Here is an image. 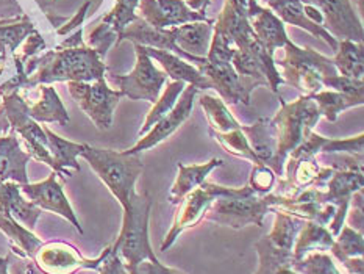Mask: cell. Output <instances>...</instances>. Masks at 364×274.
Here are the masks:
<instances>
[{
    "label": "cell",
    "instance_id": "obj_18",
    "mask_svg": "<svg viewBox=\"0 0 364 274\" xmlns=\"http://www.w3.org/2000/svg\"><path fill=\"white\" fill-rule=\"evenodd\" d=\"M138 4L139 0H117L113 10L104 16L99 26L91 31L90 44L92 49L99 52L102 58L105 57L109 47L121 35V31L129 23L138 19V16L134 14Z\"/></svg>",
    "mask_w": 364,
    "mask_h": 274
},
{
    "label": "cell",
    "instance_id": "obj_21",
    "mask_svg": "<svg viewBox=\"0 0 364 274\" xmlns=\"http://www.w3.org/2000/svg\"><path fill=\"white\" fill-rule=\"evenodd\" d=\"M28 152H23L14 130L10 135L0 137V184L11 180L19 185L28 184L27 164Z\"/></svg>",
    "mask_w": 364,
    "mask_h": 274
},
{
    "label": "cell",
    "instance_id": "obj_27",
    "mask_svg": "<svg viewBox=\"0 0 364 274\" xmlns=\"http://www.w3.org/2000/svg\"><path fill=\"white\" fill-rule=\"evenodd\" d=\"M39 99L35 104H28V115L36 122H58L68 125L69 115L66 107L52 85H38Z\"/></svg>",
    "mask_w": 364,
    "mask_h": 274
},
{
    "label": "cell",
    "instance_id": "obj_41",
    "mask_svg": "<svg viewBox=\"0 0 364 274\" xmlns=\"http://www.w3.org/2000/svg\"><path fill=\"white\" fill-rule=\"evenodd\" d=\"M277 185V176L275 172L266 167V164H255L252 169L250 174V184L249 186L252 188V191L259 196H264L267 193H271Z\"/></svg>",
    "mask_w": 364,
    "mask_h": 274
},
{
    "label": "cell",
    "instance_id": "obj_49",
    "mask_svg": "<svg viewBox=\"0 0 364 274\" xmlns=\"http://www.w3.org/2000/svg\"><path fill=\"white\" fill-rule=\"evenodd\" d=\"M227 2L235 8V11L238 13V14L247 16V4H249V0H227ZM247 18H249V16H247Z\"/></svg>",
    "mask_w": 364,
    "mask_h": 274
},
{
    "label": "cell",
    "instance_id": "obj_3",
    "mask_svg": "<svg viewBox=\"0 0 364 274\" xmlns=\"http://www.w3.org/2000/svg\"><path fill=\"white\" fill-rule=\"evenodd\" d=\"M280 104L279 113L272 117L277 130V155L272 171L279 177L283 176L288 155L306 139L321 117L319 108L310 96H300L292 104H287L280 98Z\"/></svg>",
    "mask_w": 364,
    "mask_h": 274
},
{
    "label": "cell",
    "instance_id": "obj_32",
    "mask_svg": "<svg viewBox=\"0 0 364 274\" xmlns=\"http://www.w3.org/2000/svg\"><path fill=\"white\" fill-rule=\"evenodd\" d=\"M318 105L321 116H326L330 122H335L338 115L346 108L363 105L364 96L358 94H347L339 91H319L310 96Z\"/></svg>",
    "mask_w": 364,
    "mask_h": 274
},
{
    "label": "cell",
    "instance_id": "obj_48",
    "mask_svg": "<svg viewBox=\"0 0 364 274\" xmlns=\"http://www.w3.org/2000/svg\"><path fill=\"white\" fill-rule=\"evenodd\" d=\"M343 266L349 274H363V258L353 257L343 262Z\"/></svg>",
    "mask_w": 364,
    "mask_h": 274
},
{
    "label": "cell",
    "instance_id": "obj_51",
    "mask_svg": "<svg viewBox=\"0 0 364 274\" xmlns=\"http://www.w3.org/2000/svg\"><path fill=\"white\" fill-rule=\"evenodd\" d=\"M10 255L0 257V274H10Z\"/></svg>",
    "mask_w": 364,
    "mask_h": 274
},
{
    "label": "cell",
    "instance_id": "obj_10",
    "mask_svg": "<svg viewBox=\"0 0 364 274\" xmlns=\"http://www.w3.org/2000/svg\"><path fill=\"white\" fill-rule=\"evenodd\" d=\"M112 251V246L104 249L97 258H85L78 249L65 241L43 243L33 257L35 266L43 274H75L80 270H99L102 262Z\"/></svg>",
    "mask_w": 364,
    "mask_h": 274
},
{
    "label": "cell",
    "instance_id": "obj_1",
    "mask_svg": "<svg viewBox=\"0 0 364 274\" xmlns=\"http://www.w3.org/2000/svg\"><path fill=\"white\" fill-rule=\"evenodd\" d=\"M83 28L66 38L57 49L31 57L23 65L27 88L53 82H96L104 78L107 66L96 49L83 44Z\"/></svg>",
    "mask_w": 364,
    "mask_h": 274
},
{
    "label": "cell",
    "instance_id": "obj_43",
    "mask_svg": "<svg viewBox=\"0 0 364 274\" xmlns=\"http://www.w3.org/2000/svg\"><path fill=\"white\" fill-rule=\"evenodd\" d=\"M46 51V43L43 36L38 31H31V33L26 38V41L22 44V49L19 53H13V58L19 60L22 65H26V61L31 57H36L39 52Z\"/></svg>",
    "mask_w": 364,
    "mask_h": 274
},
{
    "label": "cell",
    "instance_id": "obj_55",
    "mask_svg": "<svg viewBox=\"0 0 364 274\" xmlns=\"http://www.w3.org/2000/svg\"><path fill=\"white\" fill-rule=\"evenodd\" d=\"M255 2H258V0H255Z\"/></svg>",
    "mask_w": 364,
    "mask_h": 274
},
{
    "label": "cell",
    "instance_id": "obj_34",
    "mask_svg": "<svg viewBox=\"0 0 364 274\" xmlns=\"http://www.w3.org/2000/svg\"><path fill=\"white\" fill-rule=\"evenodd\" d=\"M200 105L205 110V115L208 117L213 132L227 133L240 129V122L235 120L233 115L228 112L227 104L219 98L210 96V94H202Z\"/></svg>",
    "mask_w": 364,
    "mask_h": 274
},
{
    "label": "cell",
    "instance_id": "obj_37",
    "mask_svg": "<svg viewBox=\"0 0 364 274\" xmlns=\"http://www.w3.org/2000/svg\"><path fill=\"white\" fill-rule=\"evenodd\" d=\"M255 246L259 255V268L257 274H275L277 268H280V266H284V265L292 266V263L296 262L292 253L274 248L271 243L267 241L266 237L261 238Z\"/></svg>",
    "mask_w": 364,
    "mask_h": 274
},
{
    "label": "cell",
    "instance_id": "obj_25",
    "mask_svg": "<svg viewBox=\"0 0 364 274\" xmlns=\"http://www.w3.org/2000/svg\"><path fill=\"white\" fill-rule=\"evenodd\" d=\"M177 167L178 176L169 193V202L173 204V206H178L188 193H191L194 188L202 185L213 169L224 167V160L213 159L208 163L193 164V167H185L183 163H177Z\"/></svg>",
    "mask_w": 364,
    "mask_h": 274
},
{
    "label": "cell",
    "instance_id": "obj_31",
    "mask_svg": "<svg viewBox=\"0 0 364 274\" xmlns=\"http://www.w3.org/2000/svg\"><path fill=\"white\" fill-rule=\"evenodd\" d=\"M272 211L275 214L274 229L266 238L274 248L292 253V246H294L297 233L300 232V229H302L305 224V219L288 215L280 210L272 209Z\"/></svg>",
    "mask_w": 364,
    "mask_h": 274
},
{
    "label": "cell",
    "instance_id": "obj_5",
    "mask_svg": "<svg viewBox=\"0 0 364 274\" xmlns=\"http://www.w3.org/2000/svg\"><path fill=\"white\" fill-rule=\"evenodd\" d=\"M283 49L284 57L279 63L283 69V80L294 85L302 96H313L322 91L323 82L339 74L333 60L323 57L310 47L300 49L294 43L288 41Z\"/></svg>",
    "mask_w": 364,
    "mask_h": 274
},
{
    "label": "cell",
    "instance_id": "obj_36",
    "mask_svg": "<svg viewBox=\"0 0 364 274\" xmlns=\"http://www.w3.org/2000/svg\"><path fill=\"white\" fill-rule=\"evenodd\" d=\"M186 83L185 82H171L168 85V88L164 90V93L161 94L158 100L154 104V108L150 110V113L147 115L144 125H142L139 130V137L146 135V133L154 127V125L161 120L163 116L168 115L171 110L173 108V105L177 104V100L180 98V94L183 93Z\"/></svg>",
    "mask_w": 364,
    "mask_h": 274
},
{
    "label": "cell",
    "instance_id": "obj_40",
    "mask_svg": "<svg viewBox=\"0 0 364 274\" xmlns=\"http://www.w3.org/2000/svg\"><path fill=\"white\" fill-rule=\"evenodd\" d=\"M292 268L300 274H341L336 268L333 258L321 251L310 253L300 260H296L292 263Z\"/></svg>",
    "mask_w": 364,
    "mask_h": 274
},
{
    "label": "cell",
    "instance_id": "obj_16",
    "mask_svg": "<svg viewBox=\"0 0 364 274\" xmlns=\"http://www.w3.org/2000/svg\"><path fill=\"white\" fill-rule=\"evenodd\" d=\"M326 186L328 190L323 191V201L336 209V214L330 223V232L336 237L341 232L346 216L349 214L352 196L363 190V171L335 169Z\"/></svg>",
    "mask_w": 364,
    "mask_h": 274
},
{
    "label": "cell",
    "instance_id": "obj_46",
    "mask_svg": "<svg viewBox=\"0 0 364 274\" xmlns=\"http://www.w3.org/2000/svg\"><path fill=\"white\" fill-rule=\"evenodd\" d=\"M90 5H91L90 0H88V2H85V4H83V6L80 8V10L77 11V14L74 16V18H73V21L68 22L66 26L60 27V28L57 30V33H58V35H68L69 31H73L75 27H82V22H83V19H85L86 11H88Z\"/></svg>",
    "mask_w": 364,
    "mask_h": 274
},
{
    "label": "cell",
    "instance_id": "obj_12",
    "mask_svg": "<svg viewBox=\"0 0 364 274\" xmlns=\"http://www.w3.org/2000/svg\"><path fill=\"white\" fill-rule=\"evenodd\" d=\"M197 69L208 78L211 88L218 90L220 98L228 105H236L242 102L244 105L250 104V93L261 83L250 77H242L236 73L232 61L207 58Z\"/></svg>",
    "mask_w": 364,
    "mask_h": 274
},
{
    "label": "cell",
    "instance_id": "obj_24",
    "mask_svg": "<svg viewBox=\"0 0 364 274\" xmlns=\"http://www.w3.org/2000/svg\"><path fill=\"white\" fill-rule=\"evenodd\" d=\"M250 149L261 164L274 169L277 155V130L272 120L261 117L252 125H241Z\"/></svg>",
    "mask_w": 364,
    "mask_h": 274
},
{
    "label": "cell",
    "instance_id": "obj_50",
    "mask_svg": "<svg viewBox=\"0 0 364 274\" xmlns=\"http://www.w3.org/2000/svg\"><path fill=\"white\" fill-rule=\"evenodd\" d=\"M185 4L194 11H202L207 10L211 2L210 0H185Z\"/></svg>",
    "mask_w": 364,
    "mask_h": 274
},
{
    "label": "cell",
    "instance_id": "obj_30",
    "mask_svg": "<svg viewBox=\"0 0 364 274\" xmlns=\"http://www.w3.org/2000/svg\"><path fill=\"white\" fill-rule=\"evenodd\" d=\"M213 23H215V21L191 22L185 23V26H178L177 46L181 51L194 55V57H207L211 43Z\"/></svg>",
    "mask_w": 364,
    "mask_h": 274
},
{
    "label": "cell",
    "instance_id": "obj_52",
    "mask_svg": "<svg viewBox=\"0 0 364 274\" xmlns=\"http://www.w3.org/2000/svg\"><path fill=\"white\" fill-rule=\"evenodd\" d=\"M275 274H300V273H297L291 265H284V266H280V268H277Z\"/></svg>",
    "mask_w": 364,
    "mask_h": 274
},
{
    "label": "cell",
    "instance_id": "obj_4",
    "mask_svg": "<svg viewBox=\"0 0 364 274\" xmlns=\"http://www.w3.org/2000/svg\"><path fill=\"white\" fill-rule=\"evenodd\" d=\"M90 163V167L96 171L102 182L107 185L109 191L119 204L127 207L132 193L136 190V180L144 171V164L139 160V155H129L122 151H112V149H100L85 144L82 155Z\"/></svg>",
    "mask_w": 364,
    "mask_h": 274
},
{
    "label": "cell",
    "instance_id": "obj_22",
    "mask_svg": "<svg viewBox=\"0 0 364 274\" xmlns=\"http://www.w3.org/2000/svg\"><path fill=\"white\" fill-rule=\"evenodd\" d=\"M141 49H142V52L147 53L150 58H155L158 63H160L173 82H185V83L196 86L197 90L211 88V83L208 78L205 77L196 66L188 65L186 60L180 58V57H177V55H173L168 51L154 49V47L141 46Z\"/></svg>",
    "mask_w": 364,
    "mask_h": 274
},
{
    "label": "cell",
    "instance_id": "obj_23",
    "mask_svg": "<svg viewBox=\"0 0 364 274\" xmlns=\"http://www.w3.org/2000/svg\"><path fill=\"white\" fill-rule=\"evenodd\" d=\"M264 2L275 10L277 16H279L280 21L284 23H291V26H297L300 28H304L306 31H310L311 35L322 38L326 41L331 51L336 52L338 51V41L333 35L323 28L322 26L316 22H311L310 19L305 16V8L304 4L300 0H264Z\"/></svg>",
    "mask_w": 364,
    "mask_h": 274
},
{
    "label": "cell",
    "instance_id": "obj_33",
    "mask_svg": "<svg viewBox=\"0 0 364 274\" xmlns=\"http://www.w3.org/2000/svg\"><path fill=\"white\" fill-rule=\"evenodd\" d=\"M363 43H353L349 39H343L338 43L336 57L333 65L338 69L339 75L349 78H363Z\"/></svg>",
    "mask_w": 364,
    "mask_h": 274
},
{
    "label": "cell",
    "instance_id": "obj_17",
    "mask_svg": "<svg viewBox=\"0 0 364 274\" xmlns=\"http://www.w3.org/2000/svg\"><path fill=\"white\" fill-rule=\"evenodd\" d=\"M21 193L26 194L30 202H33L35 206H38L41 210L53 211V214L68 219L78 232L83 233V229L80 223H78L75 211L73 206H70L69 199L66 198L63 185L58 182L57 172H52V174L46 180H43V182L21 185Z\"/></svg>",
    "mask_w": 364,
    "mask_h": 274
},
{
    "label": "cell",
    "instance_id": "obj_6",
    "mask_svg": "<svg viewBox=\"0 0 364 274\" xmlns=\"http://www.w3.org/2000/svg\"><path fill=\"white\" fill-rule=\"evenodd\" d=\"M283 196L275 193H267L259 196L255 193L236 196V198H219L211 204L205 219L211 223L242 229L249 224L258 227L263 226V218L271 207L279 206Z\"/></svg>",
    "mask_w": 364,
    "mask_h": 274
},
{
    "label": "cell",
    "instance_id": "obj_19",
    "mask_svg": "<svg viewBox=\"0 0 364 274\" xmlns=\"http://www.w3.org/2000/svg\"><path fill=\"white\" fill-rule=\"evenodd\" d=\"M247 16L259 43L264 46L267 53L274 58V52L289 41L287 30H284V23L280 21L279 16L272 13V10L259 6L255 0H249Z\"/></svg>",
    "mask_w": 364,
    "mask_h": 274
},
{
    "label": "cell",
    "instance_id": "obj_26",
    "mask_svg": "<svg viewBox=\"0 0 364 274\" xmlns=\"http://www.w3.org/2000/svg\"><path fill=\"white\" fill-rule=\"evenodd\" d=\"M44 132L49 139V147L50 154L53 159V172H57V176L68 179L73 177V171H80V164L77 162V157L82 155L85 144L80 143H73V141H68L65 138L58 137L57 133H53L49 127H44Z\"/></svg>",
    "mask_w": 364,
    "mask_h": 274
},
{
    "label": "cell",
    "instance_id": "obj_29",
    "mask_svg": "<svg viewBox=\"0 0 364 274\" xmlns=\"http://www.w3.org/2000/svg\"><path fill=\"white\" fill-rule=\"evenodd\" d=\"M0 231L11 241V253L19 257H27L33 260L38 248L43 245V241L33 232L16 221L14 218L4 214H0Z\"/></svg>",
    "mask_w": 364,
    "mask_h": 274
},
{
    "label": "cell",
    "instance_id": "obj_14",
    "mask_svg": "<svg viewBox=\"0 0 364 274\" xmlns=\"http://www.w3.org/2000/svg\"><path fill=\"white\" fill-rule=\"evenodd\" d=\"M142 21L154 28H169L191 22H207L205 11H194L185 0H139Z\"/></svg>",
    "mask_w": 364,
    "mask_h": 274
},
{
    "label": "cell",
    "instance_id": "obj_15",
    "mask_svg": "<svg viewBox=\"0 0 364 274\" xmlns=\"http://www.w3.org/2000/svg\"><path fill=\"white\" fill-rule=\"evenodd\" d=\"M197 93H199V90H197L196 86L193 85L185 86L183 93H181V98L177 100V104L173 105L171 112L166 116H163L161 120L146 133V135H142V138L132 149H127V151H122V152L129 155H136V154H141L142 151H147V149L160 144L161 141L171 137L172 133L188 120L189 115H191L194 98L197 96Z\"/></svg>",
    "mask_w": 364,
    "mask_h": 274
},
{
    "label": "cell",
    "instance_id": "obj_38",
    "mask_svg": "<svg viewBox=\"0 0 364 274\" xmlns=\"http://www.w3.org/2000/svg\"><path fill=\"white\" fill-rule=\"evenodd\" d=\"M330 249H331V254H333L341 263L347 260V258L363 257V253H364L363 233L357 232L350 226H344L341 232L338 233V240H335L333 246Z\"/></svg>",
    "mask_w": 364,
    "mask_h": 274
},
{
    "label": "cell",
    "instance_id": "obj_13",
    "mask_svg": "<svg viewBox=\"0 0 364 274\" xmlns=\"http://www.w3.org/2000/svg\"><path fill=\"white\" fill-rule=\"evenodd\" d=\"M304 5L314 6L322 14L323 28L331 30L333 38L363 43V23L355 14L350 0H300Z\"/></svg>",
    "mask_w": 364,
    "mask_h": 274
},
{
    "label": "cell",
    "instance_id": "obj_20",
    "mask_svg": "<svg viewBox=\"0 0 364 274\" xmlns=\"http://www.w3.org/2000/svg\"><path fill=\"white\" fill-rule=\"evenodd\" d=\"M0 214L14 218L23 227L33 232L43 210L21 194V185L6 180L0 184Z\"/></svg>",
    "mask_w": 364,
    "mask_h": 274
},
{
    "label": "cell",
    "instance_id": "obj_7",
    "mask_svg": "<svg viewBox=\"0 0 364 274\" xmlns=\"http://www.w3.org/2000/svg\"><path fill=\"white\" fill-rule=\"evenodd\" d=\"M253 193L250 186H244V188H228L223 185H216L211 182H205L199 185L191 193H188L185 196V199L181 201V207L177 211L176 219H173L172 229L169 233L166 235V238L161 245V251H168L173 241L178 238V235L181 232H185L186 229H191V227H196L199 224L202 219L207 215L208 209L211 207V204L215 202L219 198H236V196H245Z\"/></svg>",
    "mask_w": 364,
    "mask_h": 274
},
{
    "label": "cell",
    "instance_id": "obj_8",
    "mask_svg": "<svg viewBox=\"0 0 364 274\" xmlns=\"http://www.w3.org/2000/svg\"><path fill=\"white\" fill-rule=\"evenodd\" d=\"M2 105H0V115L6 117L8 124L11 125L14 132L26 141L28 155L35 160L43 162L53 168V159L49 147V139L44 132V127L39 125L28 115V102L23 99L19 91H13L4 94Z\"/></svg>",
    "mask_w": 364,
    "mask_h": 274
},
{
    "label": "cell",
    "instance_id": "obj_28",
    "mask_svg": "<svg viewBox=\"0 0 364 274\" xmlns=\"http://www.w3.org/2000/svg\"><path fill=\"white\" fill-rule=\"evenodd\" d=\"M333 243L335 237L327 229V226L314 221H305L299 237H296L294 246H292V255H294V260H300L306 254L316 253V251L323 253V251L333 246Z\"/></svg>",
    "mask_w": 364,
    "mask_h": 274
},
{
    "label": "cell",
    "instance_id": "obj_2",
    "mask_svg": "<svg viewBox=\"0 0 364 274\" xmlns=\"http://www.w3.org/2000/svg\"><path fill=\"white\" fill-rule=\"evenodd\" d=\"M150 207H152V201L149 194H141L136 190L132 193L129 204L124 207L122 229L112 246V253L122 258L129 274H136L139 263L144 260H158L149 241Z\"/></svg>",
    "mask_w": 364,
    "mask_h": 274
},
{
    "label": "cell",
    "instance_id": "obj_35",
    "mask_svg": "<svg viewBox=\"0 0 364 274\" xmlns=\"http://www.w3.org/2000/svg\"><path fill=\"white\" fill-rule=\"evenodd\" d=\"M31 31H35V26L26 13L16 18L0 19V47L16 53Z\"/></svg>",
    "mask_w": 364,
    "mask_h": 274
},
{
    "label": "cell",
    "instance_id": "obj_44",
    "mask_svg": "<svg viewBox=\"0 0 364 274\" xmlns=\"http://www.w3.org/2000/svg\"><path fill=\"white\" fill-rule=\"evenodd\" d=\"M99 274H129V273H127L122 258L109 251V254L100 265Z\"/></svg>",
    "mask_w": 364,
    "mask_h": 274
},
{
    "label": "cell",
    "instance_id": "obj_11",
    "mask_svg": "<svg viewBox=\"0 0 364 274\" xmlns=\"http://www.w3.org/2000/svg\"><path fill=\"white\" fill-rule=\"evenodd\" d=\"M136 51V66L127 75L109 74L112 80L124 96L132 100H149L155 104L160 98L161 86L166 83V74L156 69L152 58L142 52L139 44H134Z\"/></svg>",
    "mask_w": 364,
    "mask_h": 274
},
{
    "label": "cell",
    "instance_id": "obj_53",
    "mask_svg": "<svg viewBox=\"0 0 364 274\" xmlns=\"http://www.w3.org/2000/svg\"><path fill=\"white\" fill-rule=\"evenodd\" d=\"M6 58V49L5 47H0V65H4Z\"/></svg>",
    "mask_w": 364,
    "mask_h": 274
},
{
    "label": "cell",
    "instance_id": "obj_45",
    "mask_svg": "<svg viewBox=\"0 0 364 274\" xmlns=\"http://www.w3.org/2000/svg\"><path fill=\"white\" fill-rule=\"evenodd\" d=\"M136 274H183L173 268H168L164 266L160 260L156 262H150V260H144L142 263H139Z\"/></svg>",
    "mask_w": 364,
    "mask_h": 274
},
{
    "label": "cell",
    "instance_id": "obj_42",
    "mask_svg": "<svg viewBox=\"0 0 364 274\" xmlns=\"http://www.w3.org/2000/svg\"><path fill=\"white\" fill-rule=\"evenodd\" d=\"M364 149V135L349 138V139H330L327 138L326 144L322 146L321 152H343V154H350V155H360L363 154Z\"/></svg>",
    "mask_w": 364,
    "mask_h": 274
},
{
    "label": "cell",
    "instance_id": "obj_39",
    "mask_svg": "<svg viewBox=\"0 0 364 274\" xmlns=\"http://www.w3.org/2000/svg\"><path fill=\"white\" fill-rule=\"evenodd\" d=\"M210 133H211V137L215 138L228 154H232L235 157H241V159H245V160H250L253 164H261L257 160L255 154H253V151L250 149V146L247 143V138H245L241 127L236 130H232V132H227V133H218L213 130H210Z\"/></svg>",
    "mask_w": 364,
    "mask_h": 274
},
{
    "label": "cell",
    "instance_id": "obj_54",
    "mask_svg": "<svg viewBox=\"0 0 364 274\" xmlns=\"http://www.w3.org/2000/svg\"><path fill=\"white\" fill-rule=\"evenodd\" d=\"M4 65H0V77H2V74H4Z\"/></svg>",
    "mask_w": 364,
    "mask_h": 274
},
{
    "label": "cell",
    "instance_id": "obj_9",
    "mask_svg": "<svg viewBox=\"0 0 364 274\" xmlns=\"http://www.w3.org/2000/svg\"><path fill=\"white\" fill-rule=\"evenodd\" d=\"M68 90L75 104L96 124L99 130H108L113 124V113L124 94L112 90L104 78L96 82H68Z\"/></svg>",
    "mask_w": 364,
    "mask_h": 274
},
{
    "label": "cell",
    "instance_id": "obj_47",
    "mask_svg": "<svg viewBox=\"0 0 364 274\" xmlns=\"http://www.w3.org/2000/svg\"><path fill=\"white\" fill-rule=\"evenodd\" d=\"M21 14H23V10L18 0H0V19L16 18Z\"/></svg>",
    "mask_w": 364,
    "mask_h": 274
}]
</instances>
